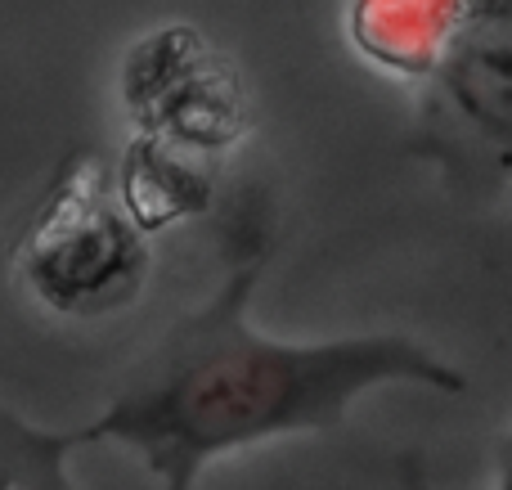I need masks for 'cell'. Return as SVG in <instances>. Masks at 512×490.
Instances as JSON below:
<instances>
[{
  "mask_svg": "<svg viewBox=\"0 0 512 490\" xmlns=\"http://www.w3.org/2000/svg\"><path fill=\"white\" fill-rule=\"evenodd\" d=\"M274 252L270 203L248 194L230 221L225 275L167 324L86 423L90 446H117L158 482L194 490L212 464L283 437H319L382 387L463 396L472 378L400 329L346 338H274L252 297Z\"/></svg>",
  "mask_w": 512,
  "mask_h": 490,
  "instance_id": "cell-1",
  "label": "cell"
},
{
  "mask_svg": "<svg viewBox=\"0 0 512 490\" xmlns=\"http://www.w3.org/2000/svg\"><path fill=\"white\" fill-rule=\"evenodd\" d=\"M23 306L54 324H104L153 284V234L126 207L104 153L72 149L5 248Z\"/></svg>",
  "mask_w": 512,
  "mask_h": 490,
  "instance_id": "cell-2",
  "label": "cell"
},
{
  "mask_svg": "<svg viewBox=\"0 0 512 490\" xmlns=\"http://www.w3.org/2000/svg\"><path fill=\"white\" fill-rule=\"evenodd\" d=\"M414 144L459 203L512 185V0H472L454 50L423 81Z\"/></svg>",
  "mask_w": 512,
  "mask_h": 490,
  "instance_id": "cell-3",
  "label": "cell"
},
{
  "mask_svg": "<svg viewBox=\"0 0 512 490\" xmlns=\"http://www.w3.org/2000/svg\"><path fill=\"white\" fill-rule=\"evenodd\" d=\"M122 99L135 135L212 162L248 135V99L225 63L194 27H158L122 68Z\"/></svg>",
  "mask_w": 512,
  "mask_h": 490,
  "instance_id": "cell-4",
  "label": "cell"
},
{
  "mask_svg": "<svg viewBox=\"0 0 512 490\" xmlns=\"http://www.w3.org/2000/svg\"><path fill=\"white\" fill-rule=\"evenodd\" d=\"M472 0H351V41L360 59L405 81H427L454 50Z\"/></svg>",
  "mask_w": 512,
  "mask_h": 490,
  "instance_id": "cell-5",
  "label": "cell"
},
{
  "mask_svg": "<svg viewBox=\"0 0 512 490\" xmlns=\"http://www.w3.org/2000/svg\"><path fill=\"white\" fill-rule=\"evenodd\" d=\"M113 171L126 207L140 216V225L149 234H158L171 221L207 212L216 198L212 171H207L203 158H189V153L140 140V135H131V144H126L122 162H113Z\"/></svg>",
  "mask_w": 512,
  "mask_h": 490,
  "instance_id": "cell-6",
  "label": "cell"
},
{
  "mask_svg": "<svg viewBox=\"0 0 512 490\" xmlns=\"http://www.w3.org/2000/svg\"><path fill=\"white\" fill-rule=\"evenodd\" d=\"M90 446L81 428H45L0 401V490H81L72 455Z\"/></svg>",
  "mask_w": 512,
  "mask_h": 490,
  "instance_id": "cell-7",
  "label": "cell"
},
{
  "mask_svg": "<svg viewBox=\"0 0 512 490\" xmlns=\"http://www.w3.org/2000/svg\"><path fill=\"white\" fill-rule=\"evenodd\" d=\"M396 477H400V490H432L427 468L418 459H405ZM490 490H512V428L495 441V477H490Z\"/></svg>",
  "mask_w": 512,
  "mask_h": 490,
  "instance_id": "cell-8",
  "label": "cell"
}]
</instances>
